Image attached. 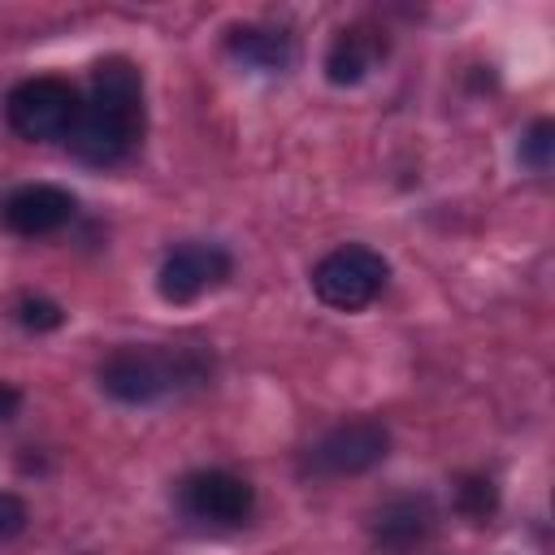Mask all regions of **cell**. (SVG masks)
Returning <instances> with one entry per match:
<instances>
[{
  "label": "cell",
  "instance_id": "30bf717a",
  "mask_svg": "<svg viewBox=\"0 0 555 555\" xmlns=\"http://www.w3.org/2000/svg\"><path fill=\"white\" fill-rule=\"evenodd\" d=\"M225 52L260 74H278L295 61V35L286 26H234L225 35Z\"/></svg>",
  "mask_w": 555,
  "mask_h": 555
},
{
  "label": "cell",
  "instance_id": "3957f363",
  "mask_svg": "<svg viewBox=\"0 0 555 555\" xmlns=\"http://www.w3.org/2000/svg\"><path fill=\"white\" fill-rule=\"evenodd\" d=\"M82 113V95L65 78H26L9 91L4 117L9 126L30 143H56L69 139Z\"/></svg>",
  "mask_w": 555,
  "mask_h": 555
},
{
  "label": "cell",
  "instance_id": "7c38bea8",
  "mask_svg": "<svg viewBox=\"0 0 555 555\" xmlns=\"http://www.w3.org/2000/svg\"><path fill=\"white\" fill-rule=\"evenodd\" d=\"M494 503H499V494H494V481L490 477H464L455 486V507L464 516H473V520H486L494 512Z\"/></svg>",
  "mask_w": 555,
  "mask_h": 555
},
{
  "label": "cell",
  "instance_id": "7a4b0ae2",
  "mask_svg": "<svg viewBox=\"0 0 555 555\" xmlns=\"http://www.w3.org/2000/svg\"><path fill=\"white\" fill-rule=\"evenodd\" d=\"M208 373V360L191 347H121L100 364V390L117 403H152Z\"/></svg>",
  "mask_w": 555,
  "mask_h": 555
},
{
  "label": "cell",
  "instance_id": "9c48e42d",
  "mask_svg": "<svg viewBox=\"0 0 555 555\" xmlns=\"http://www.w3.org/2000/svg\"><path fill=\"white\" fill-rule=\"evenodd\" d=\"M434 529V503L425 494H399L373 512V542L386 551H412Z\"/></svg>",
  "mask_w": 555,
  "mask_h": 555
},
{
  "label": "cell",
  "instance_id": "8fae6325",
  "mask_svg": "<svg viewBox=\"0 0 555 555\" xmlns=\"http://www.w3.org/2000/svg\"><path fill=\"white\" fill-rule=\"evenodd\" d=\"M382 56H386V39L377 30H369V26H351V30H343L330 43V52H325V78L334 87H356L360 78H369V69Z\"/></svg>",
  "mask_w": 555,
  "mask_h": 555
},
{
  "label": "cell",
  "instance_id": "5b68a950",
  "mask_svg": "<svg viewBox=\"0 0 555 555\" xmlns=\"http://www.w3.org/2000/svg\"><path fill=\"white\" fill-rule=\"evenodd\" d=\"M386 455H390L386 425L360 416V421L334 425L321 442H312L308 460H304V473H312V477H360V473L377 468Z\"/></svg>",
  "mask_w": 555,
  "mask_h": 555
},
{
  "label": "cell",
  "instance_id": "8992f818",
  "mask_svg": "<svg viewBox=\"0 0 555 555\" xmlns=\"http://www.w3.org/2000/svg\"><path fill=\"white\" fill-rule=\"evenodd\" d=\"M178 507L199 525L230 529V525H243L251 516L256 490L225 468H199V473H186L178 481Z\"/></svg>",
  "mask_w": 555,
  "mask_h": 555
},
{
  "label": "cell",
  "instance_id": "ba28073f",
  "mask_svg": "<svg viewBox=\"0 0 555 555\" xmlns=\"http://www.w3.org/2000/svg\"><path fill=\"white\" fill-rule=\"evenodd\" d=\"M74 195L69 191H61V186H52V182H26V186H17L9 199H4V208H0V217H4V225L13 230V234H22V238H43V234H56L61 225H69L74 221Z\"/></svg>",
  "mask_w": 555,
  "mask_h": 555
},
{
  "label": "cell",
  "instance_id": "52a82bcc",
  "mask_svg": "<svg viewBox=\"0 0 555 555\" xmlns=\"http://www.w3.org/2000/svg\"><path fill=\"white\" fill-rule=\"evenodd\" d=\"M230 269H234V260H230L225 247H217V243H186V247L165 256V264L156 273V291H160L165 304H191V299L225 286Z\"/></svg>",
  "mask_w": 555,
  "mask_h": 555
},
{
  "label": "cell",
  "instance_id": "4fadbf2b",
  "mask_svg": "<svg viewBox=\"0 0 555 555\" xmlns=\"http://www.w3.org/2000/svg\"><path fill=\"white\" fill-rule=\"evenodd\" d=\"M551 152H555V121H533L529 126V134L520 139V160L529 165V169H538V173H546L551 169Z\"/></svg>",
  "mask_w": 555,
  "mask_h": 555
},
{
  "label": "cell",
  "instance_id": "5bb4252c",
  "mask_svg": "<svg viewBox=\"0 0 555 555\" xmlns=\"http://www.w3.org/2000/svg\"><path fill=\"white\" fill-rule=\"evenodd\" d=\"M13 312H17V321H22L26 330H35V334H48V330H56V325L65 321L61 304H52V299H43V295H22Z\"/></svg>",
  "mask_w": 555,
  "mask_h": 555
},
{
  "label": "cell",
  "instance_id": "2e32d148",
  "mask_svg": "<svg viewBox=\"0 0 555 555\" xmlns=\"http://www.w3.org/2000/svg\"><path fill=\"white\" fill-rule=\"evenodd\" d=\"M17 403H22V390L9 386V382H0V421H13L17 416Z\"/></svg>",
  "mask_w": 555,
  "mask_h": 555
},
{
  "label": "cell",
  "instance_id": "277c9868",
  "mask_svg": "<svg viewBox=\"0 0 555 555\" xmlns=\"http://www.w3.org/2000/svg\"><path fill=\"white\" fill-rule=\"evenodd\" d=\"M386 278H390V264L382 251H373L364 243H347V247H334L312 269V291L321 304H330L338 312H356L382 295Z\"/></svg>",
  "mask_w": 555,
  "mask_h": 555
},
{
  "label": "cell",
  "instance_id": "6da1fadb",
  "mask_svg": "<svg viewBox=\"0 0 555 555\" xmlns=\"http://www.w3.org/2000/svg\"><path fill=\"white\" fill-rule=\"evenodd\" d=\"M139 134H143V78L126 56H108L91 69V91L65 143L87 165H117L134 152Z\"/></svg>",
  "mask_w": 555,
  "mask_h": 555
},
{
  "label": "cell",
  "instance_id": "9a60e30c",
  "mask_svg": "<svg viewBox=\"0 0 555 555\" xmlns=\"http://www.w3.org/2000/svg\"><path fill=\"white\" fill-rule=\"evenodd\" d=\"M26 520H30V512H26V503H22L17 494H0V542H9V538H17V533L26 529Z\"/></svg>",
  "mask_w": 555,
  "mask_h": 555
}]
</instances>
